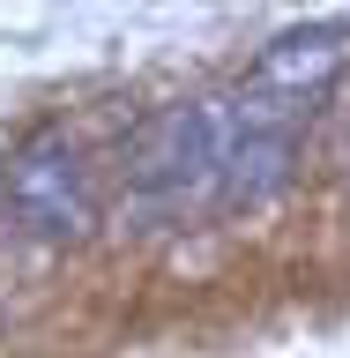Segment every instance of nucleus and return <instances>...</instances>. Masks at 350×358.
<instances>
[{"label":"nucleus","instance_id":"1","mask_svg":"<svg viewBox=\"0 0 350 358\" xmlns=\"http://www.w3.org/2000/svg\"><path fill=\"white\" fill-rule=\"evenodd\" d=\"M8 209L30 239H75L89 224V179H82V150L67 142V127H38L8 157Z\"/></svg>","mask_w":350,"mask_h":358},{"label":"nucleus","instance_id":"2","mask_svg":"<svg viewBox=\"0 0 350 358\" xmlns=\"http://www.w3.org/2000/svg\"><path fill=\"white\" fill-rule=\"evenodd\" d=\"M224 179V120H217V97L209 105H172L164 120L150 127L142 157H134V194L142 201H194L201 187Z\"/></svg>","mask_w":350,"mask_h":358},{"label":"nucleus","instance_id":"3","mask_svg":"<svg viewBox=\"0 0 350 358\" xmlns=\"http://www.w3.org/2000/svg\"><path fill=\"white\" fill-rule=\"evenodd\" d=\"M343 60H350V38L335 30V22H298V30H284V38L261 45L246 90H261V97H276V105L313 112V97L343 75Z\"/></svg>","mask_w":350,"mask_h":358}]
</instances>
